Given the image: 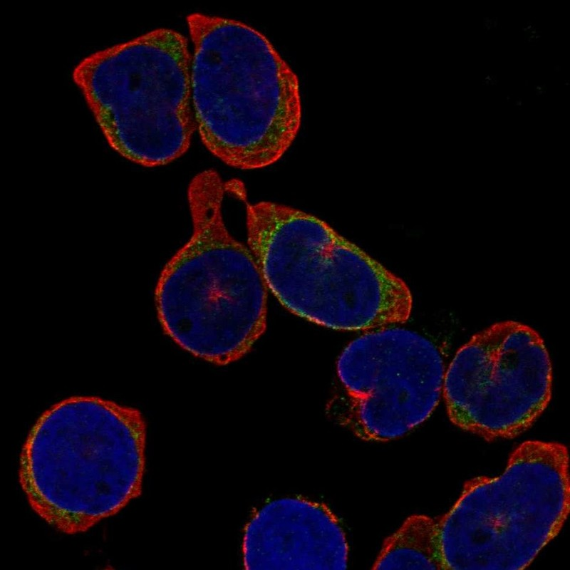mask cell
<instances>
[{
    "mask_svg": "<svg viewBox=\"0 0 570 570\" xmlns=\"http://www.w3.org/2000/svg\"><path fill=\"white\" fill-rule=\"evenodd\" d=\"M145 442L138 410L71 397L45 411L28 433L19 483L48 524L66 534L83 533L140 495Z\"/></svg>",
    "mask_w": 570,
    "mask_h": 570,
    "instance_id": "6da1fadb",
    "label": "cell"
},
{
    "mask_svg": "<svg viewBox=\"0 0 570 570\" xmlns=\"http://www.w3.org/2000/svg\"><path fill=\"white\" fill-rule=\"evenodd\" d=\"M187 24L193 110L203 144L234 167L274 163L301 125L296 73L264 35L241 21L193 13Z\"/></svg>",
    "mask_w": 570,
    "mask_h": 570,
    "instance_id": "7a4b0ae2",
    "label": "cell"
},
{
    "mask_svg": "<svg viewBox=\"0 0 570 570\" xmlns=\"http://www.w3.org/2000/svg\"><path fill=\"white\" fill-rule=\"evenodd\" d=\"M244 202L249 249L268 289L290 311L348 331L408 319L405 283L326 222L285 205Z\"/></svg>",
    "mask_w": 570,
    "mask_h": 570,
    "instance_id": "3957f363",
    "label": "cell"
},
{
    "mask_svg": "<svg viewBox=\"0 0 570 570\" xmlns=\"http://www.w3.org/2000/svg\"><path fill=\"white\" fill-rule=\"evenodd\" d=\"M224 196L212 187L188 195L192 234L155 289L165 332L193 356L222 366L243 357L264 332L268 290L250 249L225 225Z\"/></svg>",
    "mask_w": 570,
    "mask_h": 570,
    "instance_id": "277c9868",
    "label": "cell"
},
{
    "mask_svg": "<svg viewBox=\"0 0 570 570\" xmlns=\"http://www.w3.org/2000/svg\"><path fill=\"white\" fill-rule=\"evenodd\" d=\"M191 66L187 38L157 28L90 54L73 79L110 146L155 167L182 155L196 130Z\"/></svg>",
    "mask_w": 570,
    "mask_h": 570,
    "instance_id": "5b68a950",
    "label": "cell"
},
{
    "mask_svg": "<svg viewBox=\"0 0 570 570\" xmlns=\"http://www.w3.org/2000/svg\"><path fill=\"white\" fill-rule=\"evenodd\" d=\"M569 497L566 447L522 443L500 475L468 481L437 523L446 569L525 568L560 531Z\"/></svg>",
    "mask_w": 570,
    "mask_h": 570,
    "instance_id": "8992f818",
    "label": "cell"
},
{
    "mask_svg": "<svg viewBox=\"0 0 570 570\" xmlns=\"http://www.w3.org/2000/svg\"><path fill=\"white\" fill-rule=\"evenodd\" d=\"M552 368L540 335L522 323H496L456 353L442 393L451 422L487 440L514 437L548 405Z\"/></svg>",
    "mask_w": 570,
    "mask_h": 570,
    "instance_id": "52a82bcc",
    "label": "cell"
},
{
    "mask_svg": "<svg viewBox=\"0 0 570 570\" xmlns=\"http://www.w3.org/2000/svg\"><path fill=\"white\" fill-rule=\"evenodd\" d=\"M341 397L331 411L358 437L385 441L423 423L437 405L445 373L437 346L401 328H385L351 342L337 363Z\"/></svg>",
    "mask_w": 570,
    "mask_h": 570,
    "instance_id": "ba28073f",
    "label": "cell"
},
{
    "mask_svg": "<svg viewBox=\"0 0 570 570\" xmlns=\"http://www.w3.org/2000/svg\"><path fill=\"white\" fill-rule=\"evenodd\" d=\"M247 570L344 569L348 544L339 521L324 504L283 497L263 505L242 539Z\"/></svg>",
    "mask_w": 570,
    "mask_h": 570,
    "instance_id": "9c48e42d",
    "label": "cell"
},
{
    "mask_svg": "<svg viewBox=\"0 0 570 570\" xmlns=\"http://www.w3.org/2000/svg\"><path fill=\"white\" fill-rule=\"evenodd\" d=\"M375 569H446L438 524L425 515L408 517L386 542Z\"/></svg>",
    "mask_w": 570,
    "mask_h": 570,
    "instance_id": "30bf717a",
    "label": "cell"
}]
</instances>
